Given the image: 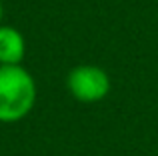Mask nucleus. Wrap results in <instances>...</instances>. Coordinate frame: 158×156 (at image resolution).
<instances>
[{
    "label": "nucleus",
    "instance_id": "f257e3e1",
    "mask_svg": "<svg viewBox=\"0 0 158 156\" xmlns=\"http://www.w3.org/2000/svg\"><path fill=\"white\" fill-rule=\"evenodd\" d=\"M36 102L32 74L20 64L0 66V122H18L30 114Z\"/></svg>",
    "mask_w": 158,
    "mask_h": 156
},
{
    "label": "nucleus",
    "instance_id": "f03ea898",
    "mask_svg": "<svg viewBox=\"0 0 158 156\" xmlns=\"http://www.w3.org/2000/svg\"><path fill=\"white\" fill-rule=\"evenodd\" d=\"M66 86L78 102H88L90 104V102L104 100L110 92L112 84L106 70L94 66V64H80V66H74L68 72Z\"/></svg>",
    "mask_w": 158,
    "mask_h": 156
},
{
    "label": "nucleus",
    "instance_id": "7ed1b4c3",
    "mask_svg": "<svg viewBox=\"0 0 158 156\" xmlns=\"http://www.w3.org/2000/svg\"><path fill=\"white\" fill-rule=\"evenodd\" d=\"M26 54L24 36L14 26L0 24V66H14L20 64Z\"/></svg>",
    "mask_w": 158,
    "mask_h": 156
},
{
    "label": "nucleus",
    "instance_id": "20e7f679",
    "mask_svg": "<svg viewBox=\"0 0 158 156\" xmlns=\"http://www.w3.org/2000/svg\"><path fill=\"white\" fill-rule=\"evenodd\" d=\"M0 24H2V2H0Z\"/></svg>",
    "mask_w": 158,
    "mask_h": 156
}]
</instances>
